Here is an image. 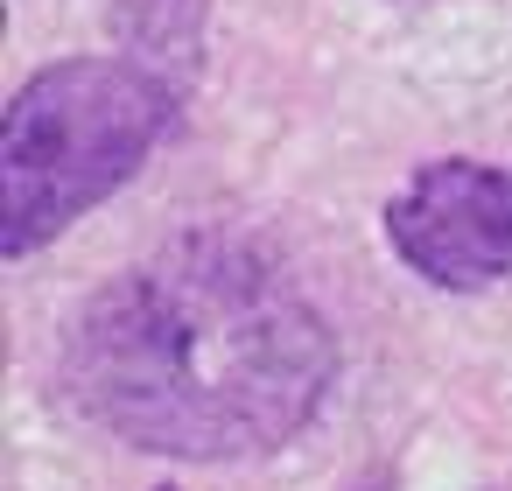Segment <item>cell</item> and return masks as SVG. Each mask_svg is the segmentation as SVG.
Segmentation results:
<instances>
[{"label": "cell", "instance_id": "obj_4", "mask_svg": "<svg viewBox=\"0 0 512 491\" xmlns=\"http://www.w3.org/2000/svg\"><path fill=\"white\" fill-rule=\"evenodd\" d=\"M120 22V57L162 71L183 99L197 85V64H204V22H211V0H120L113 8Z\"/></svg>", "mask_w": 512, "mask_h": 491}, {"label": "cell", "instance_id": "obj_2", "mask_svg": "<svg viewBox=\"0 0 512 491\" xmlns=\"http://www.w3.org/2000/svg\"><path fill=\"white\" fill-rule=\"evenodd\" d=\"M183 92L134 57L43 64L0 127V253L29 260L99 211L169 141Z\"/></svg>", "mask_w": 512, "mask_h": 491}, {"label": "cell", "instance_id": "obj_3", "mask_svg": "<svg viewBox=\"0 0 512 491\" xmlns=\"http://www.w3.org/2000/svg\"><path fill=\"white\" fill-rule=\"evenodd\" d=\"M386 246L407 274L449 295H477L512 274V169L477 155L421 162L386 197Z\"/></svg>", "mask_w": 512, "mask_h": 491}, {"label": "cell", "instance_id": "obj_1", "mask_svg": "<svg viewBox=\"0 0 512 491\" xmlns=\"http://www.w3.org/2000/svg\"><path fill=\"white\" fill-rule=\"evenodd\" d=\"M57 379L92 428L148 456L246 463L316 421L337 337L260 239L197 225L71 316Z\"/></svg>", "mask_w": 512, "mask_h": 491}]
</instances>
